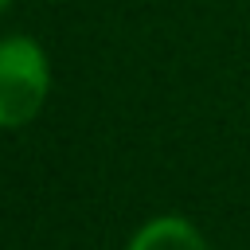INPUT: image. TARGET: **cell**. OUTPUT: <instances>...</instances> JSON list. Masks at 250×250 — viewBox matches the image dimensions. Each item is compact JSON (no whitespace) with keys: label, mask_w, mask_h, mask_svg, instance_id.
Wrapping results in <instances>:
<instances>
[{"label":"cell","mask_w":250,"mask_h":250,"mask_svg":"<svg viewBox=\"0 0 250 250\" xmlns=\"http://www.w3.org/2000/svg\"><path fill=\"white\" fill-rule=\"evenodd\" d=\"M129 250H207V242H203V234H199L188 219H180V215H160V219L145 223V227L133 234Z\"/></svg>","instance_id":"cell-2"},{"label":"cell","mask_w":250,"mask_h":250,"mask_svg":"<svg viewBox=\"0 0 250 250\" xmlns=\"http://www.w3.org/2000/svg\"><path fill=\"white\" fill-rule=\"evenodd\" d=\"M51 66L35 39L8 35L0 39V129L27 125L47 98Z\"/></svg>","instance_id":"cell-1"},{"label":"cell","mask_w":250,"mask_h":250,"mask_svg":"<svg viewBox=\"0 0 250 250\" xmlns=\"http://www.w3.org/2000/svg\"><path fill=\"white\" fill-rule=\"evenodd\" d=\"M8 4H12V0H0V12H4V8H8Z\"/></svg>","instance_id":"cell-3"}]
</instances>
